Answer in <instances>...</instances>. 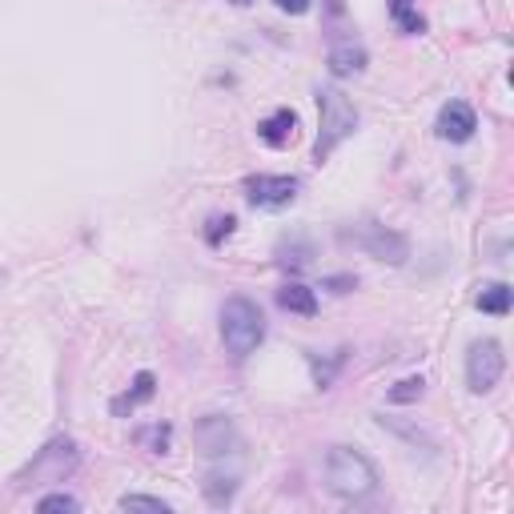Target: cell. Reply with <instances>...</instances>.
<instances>
[{
  "instance_id": "cell-19",
  "label": "cell",
  "mask_w": 514,
  "mask_h": 514,
  "mask_svg": "<svg viewBox=\"0 0 514 514\" xmlns=\"http://www.w3.org/2000/svg\"><path fill=\"white\" fill-rule=\"evenodd\" d=\"M37 506H41V510H81V502H77L73 494H45Z\"/></svg>"
},
{
  "instance_id": "cell-2",
  "label": "cell",
  "mask_w": 514,
  "mask_h": 514,
  "mask_svg": "<svg viewBox=\"0 0 514 514\" xmlns=\"http://www.w3.org/2000/svg\"><path fill=\"white\" fill-rule=\"evenodd\" d=\"M221 342L233 358H249L266 342V314L249 298H229L221 306Z\"/></svg>"
},
{
  "instance_id": "cell-16",
  "label": "cell",
  "mask_w": 514,
  "mask_h": 514,
  "mask_svg": "<svg viewBox=\"0 0 514 514\" xmlns=\"http://www.w3.org/2000/svg\"><path fill=\"white\" fill-rule=\"evenodd\" d=\"M117 506H121V510H145V514H169V510H173L169 502H161V498H149V494H125Z\"/></svg>"
},
{
  "instance_id": "cell-1",
  "label": "cell",
  "mask_w": 514,
  "mask_h": 514,
  "mask_svg": "<svg viewBox=\"0 0 514 514\" xmlns=\"http://www.w3.org/2000/svg\"><path fill=\"white\" fill-rule=\"evenodd\" d=\"M326 486L346 498V502H362L378 490V470L370 466V458L354 446H334L326 454Z\"/></svg>"
},
{
  "instance_id": "cell-14",
  "label": "cell",
  "mask_w": 514,
  "mask_h": 514,
  "mask_svg": "<svg viewBox=\"0 0 514 514\" xmlns=\"http://www.w3.org/2000/svg\"><path fill=\"white\" fill-rule=\"evenodd\" d=\"M390 17H394V25H398L402 33H410V37L426 33V21H422V13H418L414 0H390Z\"/></svg>"
},
{
  "instance_id": "cell-6",
  "label": "cell",
  "mask_w": 514,
  "mask_h": 514,
  "mask_svg": "<svg viewBox=\"0 0 514 514\" xmlns=\"http://www.w3.org/2000/svg\"><path fill=\"white\" fill-rule=\"evenodd\" d=\"M245 201L253 209H286L298 201V177H286V173L245 177Z\"/></svg>"
},
{
  "instance_id": "cell-13",
  "label": "cell",
  "mask_w": 514,
  "mask_h": 514,
  "mask_svg": "<svg viewBox=\"0 0 514 514\" xmlns=\"http://www.w3.org/2000/svg\"><path fill=\"white\" fill-rule=\"evenodd\" d=\"M474 306H478L482 314L506 318V314H510V286H502V282H490V286H482V290H478V298H474Z\"/></svg>"
},
{
  "instance_id": "cell-10",
  "label": "cell",
  "mask_w": 514,
  "mask_h": 514,
  "mask_svg": "<svg viewBox=\"0 0 514 514\" xmlns=\"http://www.w3.org/2000/svg\"><path fill=\"white\" fill-rule=\"evenodd\" d=\"M294 129H298V113L294 109H278V113H270L262 125H257V137H262L270 149H286L294 141Z\"/></svg>"
},
{
  "instance_id": "cell-22",
  "label": "cell",
  "mask_w": 514,
  "mask_h": 514,
  "mask_svg": "<svg viewBox=\"0 0 514 514\" xmlns=\"http://www.w3.org/2000/svg\"><path fill=\"white\" fill-rule=\"evenodd\" d=\"M233 5H249V0H233Z\"/></svg>"
},
{
  "instance_id": "cell-21",
  "label": "cell",
  "mask_w": 514,
  "mask_h": 514,
  "mask_svg": "<svg viewBox=\"0 0 514 514\" xmlns=\"http://www.w3.org/2000/svg\"><path fill=\"white\" fill-rule=\"evenodd\" d=\"M326 286H334V294H346V290H354V286H358V278H330Z\"/></svg>"
},
{
  "instance_id": "cell-17",
  "label": "cell",
  "mask_w": 514,
  "mask_h": 514,
  "mask_svg": "<svg viewBox=\"0 0 514 514\" xmlns=\"http://www.w3.org/2000/svg\"><path fill=\"white\" fill-rule=\"evenodd\" d=\"M422 394H426L422 378H402L398 386H390V402H418Z\"/></svg>"
},
{
  "instance_id": "cell-20",
  "label": "cell",
  "mask_w": 514,
  "mask_h": 514,
  "mask_svg": "<svg viewBox=\"0 0 514 514\" xmlns=\"http://www.w3.org/2000/svg\"><path fill=\"white\" fill-rule=\"evenodd\" d=\"M274 5H278L282 13H290V17H302V13H310L314 0H274Z\"/></svg>"
},
{
  "instance_id": "cell-11",
  "label": "cell",
  "mask_w": 514,
  "mask_h": 514,
  "mask_svg": "<svg viewBox=\"0 0 514 514\" xmlns=\"http://www.w3.org/2000/svg\"><path fill=\"white\" fill-rule=\"evenodd\" d=\"M362 69H366V49L358 41H338L330 49V73L334 77H354Z\"/></svg>"
},
{
  "instance_id": "cell-18",
  "label": "cell",
  "mask_w": 514,
  "mask_h": 514,
  "mask_svg": "<svg viewBox=\"0 0 514 514\" xmlns=\"http://www.w3.org/2000/svg\"><path fill=\"white\" fill-rule=\"evenodd\" d=\"M209 225H213V229H209V233H205V241H209V245H221V237H229V233H233V225H237V221H233V217H229V213H225V217H213V221H209Z\"/></svg>"
},
{
  "instance_id": "cell-15",
  "label": "cell",
  "mask_w": 514,
  "mask_h": 514,
  "mask_svg": "<svg viewBox=\"0 0 514 514\" xmlns=\"http://www.w3.org/2000/svg\"><path fill=\"white\" fill-rule=\"evenodd\" d=\"M149 398H153V374H149V370H141V374H137V382H133V390H129L125 398H117V402H113V410H117V414H125V410H133V406H141V402H149Z\"/></svg>"
},
{
  "instance_id": "cell-4",
  "label": "cell",
  "mask_w": 514,
  "mask_h": 514,
  "mask_svg": "<svg viewBox=\"0 0 514 514\" xmlns=\"http://www.w3.org/2000/svg\"><path fill=\"white\" fill-rule=\"evenodd\" d=\"M77 462H81V454H77V442L73 438H53L33 462H29V470L17 478V482H33V486H45V482H65L73 470H77Z\"/></svg>"
},
{
  "instance_id": "cell-7",
  "label": "cell",
  "mask_w": 514,
  "mask_h": 514,
  "mask_svg": "<svg viewBox=\"0 0 514 514\" xmlns=\"http://www.w3.org/2000/svg\"><path fill=\"white\" fill-rule=\"evenodd\" d=\"M193 442H197V450L205 458H217V454H229L237 446V430H233V422L225 414H209V418H201L193 426Z\"/></svg>"
},
{
  "instance_id": "cell-9",
  "label": "cell",
  "mask_w": 514,
  "mask_h": 514,
  "mask_svg": "<svg viewBox=\"0 0 514 514\" xmlns=\"http://www.w3.org/2000/svg\"><path fill=\"white\" fill-rule=\"evenodd\" d=\"M362 249L370 257H378V262H390V266H402L406 257H410V241L386 225H370L366 237H362Z\"/></svg>"
},
{
  "instance_id": "cell-5",
  "label": "cell",
  "mask_w": 514,
  "mask_h": 514,
  "mask_svg": "<svg viewBox=\"0 0 514 514\" xmlns=\"http://www.w3.org/2000/svg\"><path fill=\"white\" fill-rule=\"evenodd\" d=\"M502 370H506V354H502V346L494 338L470 346V354H466V386L474 394H490L498 386Z\"/></svg>"
},
{
  "instance_id": "cell-12",
  "label": "cell",
  "mask_w": 514,
  "mask_h": 514,
  "mask_svg": "<svg viewBox=\"0 0 514 514\" xmlns=\"http://www.w3.org/2000/svg\"><path fill=\"white\" fill-rule=\"evenodd\" d=\"M278 306H282L286 314L314 318V314H318V294H314L310 286H302V282H286V286L278 290Z\"/></svg>"
},
{
  "instance_id": "cell-3",
  "label": "cell",
  "mask_w": 514,
  "mask_h": 514,
  "mask_svg": "<svg viewBox=\"0 0 514 514\" xmlns=\"http://www.w3.org/2000/svg\"><path fill=\"white\" fill-rule=\"evenodd\" d=\"M318 113H322V121H318L314 161L322 165L346 137H354V129H358V109H354V101H350L342 89H322V93H318Z\"/></svg>"
},
{
  "instance_id": "cell-8",
  "label": "cell",
  "mask_w": 514,
  "mask_h": 514,
  "mask_svg": "<svg viewBox=\"0 0 514 514\" xmlns=\"http://www.w3.org/2000/svg\"><path fill=\"white\" fill-rule=\"evenodd\" d=\"M434 129H438V137H442V141L462 145V141H470V137H474L478 117H474V109H470L466 101H450V105H442V109H438Z\"/></svg>"
}]
</instances>
